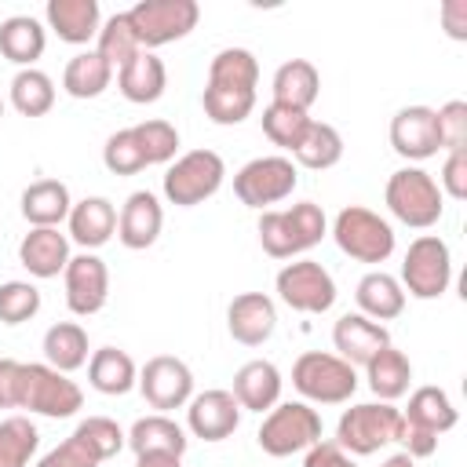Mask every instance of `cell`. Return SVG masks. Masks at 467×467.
Here are the masks:
<instances>
[{
  "mask_svg": "<svg viewBox=\"0 0 467 467\" xmlns=\"http://www.w3.org/2000/svg\"><path fill=\"white\" fill-rule=\"evenodd\" d=\"M438 438H441V434H434V431H427V427H420V423L401 420L394 441H401V452H405V456L423 460V456H434V452H438Z\"/></svg>",
  "mask_w": 467,
  "mask_h": 467,
  "instance_id": "49",
  "label": "cell"
},
{
  "mask_svg": "<svg viewBox=\"0 0 467 467\" xmlns=\"http://www.w3.org/2000/svg\"><path fill=\"white\" fill-rule=\"evenodd\" d=\"M102 164H106L113 175H135V171L146 168L142 150H139L131 128H120V131H113V135L106 139V146H102Z\"/></svg>",
  "mask_w": 467,
  "mask_h": 467,
  "instance_id": "45",
  "label": "cell"
},
{
  "mask_svg": "<svg viewBox=\"0 0 467 467\" xmlns=\"http://www.w3.org/2000/svg\"><path fill=\"white\" fill-rule=\"evenodd\" d=\"M325 234H328V219L314 201H299L292 208H266L259 215V244L270 259L303 255L314 244H321Z\"/></svg>",
  "mask_w": 467,
  "mask_h": 467,
  "instance_id": "1",
  "label": "cell"
},
{
  "mask_svg": "<svg viewBox=\"0 0 467 467\" xmlns=\"http://www.w3.org/2000/svg\"><path fill=\"white\" fill-rule=\"evenodd\" d=\"M292 157H296V164H303L310 171H328L343 161V135L325 120H310V128L303 131Z\"/></svg>",
  "mask_w": 467,
  "mask_h": 467,
  "instance_id": "35",
  "label": "cell"
},
{
  "mask_svg": "<svg viewBox=\"0 0 467 467\" xmlns=\"http://www.w3.org/2000/svg\"><path fill=\"white\" fill-rule=\"evenodd\" d=\"M11 106L22 117H44L55 106V80L44 69H18L11 77Z\"/></svg>",
  "mask_w": 467,
  "mask_h": 467,
  "instance_id": "38",
  "label": "cell"
},
{
  "mask_svg": "<svg viewBox=\"0 0 467 467\" xmlns=\"http://www.w3.org/2000/svg\"><path fill=\"white\" fill-rule=\"evenodd\" d=\"M226 328L241 347H263L277 328V306L266 292H241L226 306Z\"/></svg>",
  "mask_w": 467,
  "mask_h": 467,
  "instance_id": "17",
  "label": "cell"
},
{
  "mask_svg": "<svg viewBox=\"0 0 467 467\" xmlns=\"http://www.w3.org/2000/svg\"><path fill=\"white\" fill-rule=\"evenodd\" d=\"M390 146L405 161H427L441 150L438 113L431 106H401L390 117Z\"/></svg>",
  "mask_w": 467,
  "mask_h": 467,
  "instance_id": "15",
  "label": "cell"
},
{
  "mask_svg": "<svg viewBox=\"0 0 467 467\" xmlns=\"http://www.w3.org/2000/svg\"><path fill=\"white\" fill-rule=\"evenodd\" d=\"M197 18H201L197 0H139L135 7H128V22L142 51L182 40L186 33L197 29Z\"/></svg>",
  "mask_w": 467,
  "mask_h": 467,
  "instance_id": "8",
  "label": "cell"
},
{
  "mask_svg": "<svg viewBox=\"0 0 467 467\" xmlns=\"http://www.w3.org/2000/svg\"><path fill=\"white\" fill-rule=\"evenodd\" d=\"M66 223H69V237L84 252H95L117 234V208H113L109 197H84L69 208Z\"/></svg>",
  "mask_w": 467,
  "mask_h": 467,
  "instance_id": "23",
  "label": "cell"
},
{
  "mask_svg": "<svg viewBox=\"0 0 467 467\" xmlns=\"http://www.w3.org/2000/svg\"><path fill=\"white\" fill-rule=\"evenodd\" d=\"M299 186V171L288 157L270 153V157H252L237 175H234V193L241 204L266 212L270 204H281L292 197Z\"/></svg>",
  "mask_w": 467,
  "mask_h": 467,
  "instance_id": "10",
  "label": "cell"
},
{
  "mask_svg": "<svg viewBox=\"0 0 467 467\" xmlns=\"http://www.w3.org/2000/svg\"><path fill=\"white\" fill-rule=\"evenodd\" d=\"M142 398L150 401V409L157 412H171V409H182L190 398H193V372L182 358L175 354H157L150 358L142 368H139V383Z\"/></svg>",
  "mask_w": 467,
  "mask_h": 467,
  "instance_id": "13",
  "label": "cell"
},
{
  "mask_svg": "<svg viewBox=\"0 0 467 467\" xmlns=\"http://www.w3.org/2000/svg\"><path fill=\"white\" fill-rule=\"evenodd\" d=\"M18 204H22V219L29 226H58L62 219H69L73 197L62 179H36L22 190Z\"/></svg>",
  "mask_w": 467,
  "mask_h": 467,
  "instance_id": "26",
  "label": "cell"
},
{
  "mask_svg": "<svg viewBox=\"0 0 467 467\" xmlns=\"http://www.w3.org/2000/svg\"><path fill=\"white\" fill-rule=\"evenodd\" d=\"M80 405H84V390L66 372L40 365V361H29L22 368V405L18 409H29L47 420H69L80 412Z\"/></svg>",
  "mask_w": 467,
  "mask_h": 467,
  "instance_id": "11",
  "label": "cell"
},
{
  "mask_svg": "<svg viewBox=\"0 0 467 467\" xmlns=\"http://www.w3.org/2000/svg\"><path fill=\"white\" fill-rule=\"evenodd\" d=\"M274 288H277V299L288 310H299V314H325L336 303V281L314 259L285 263L274 277Z\"/></svg>",
  "mask_w": 467,
  "mask_h": 467,
  "instance_id": "12",
  "label": "cell"
},
{
  "mask_svg": "<svg viewBox=\"0 0 467 467\" xmlns=\"http://www.w3.org/2000/svg\"><path fill=\"white\" fill-rule=\"evenodd\" d=\"M47 33L33 15H11L0 22V55L22 69H33V62L44 55Z\"/></svg>",
  "mask_w": 467,
  "mask_h": 467,
  "instance_id": "29",
  "label": "cell"
},
{
  "mask_svg": "<svg viewBox=\"0 0 467 467\" xmlns=\"http://www.w3.org/2000/svg\"><path fill=\"white\" fill-rule=\"evenodd\" d=\"M44 365L58 368V372H77L80 365H88V332L77 321H58L44 332Z\"/></svg>",
  "mask_w": 467,
  "mask_h": 467,
  "instance_id": "33",
  "label": "cell"
},
{
  "mask_svg": "<svg viewBox=\"0 0 467 467\" xmlns=\"http://www.w3.org/2000/svg\"><path fill=\"white\" fill-rule=\"evenodd\" d=\"M73 434H77L99 460H109V456H117V452L128 445V434H124L120 423L109 420V416H88V420L77 423Z\"/></svg>",
  "mask_w": 467,
  "mask_h": 467,
  "instance_id": "43",
  "label": "cell"
},
{
  "mask_svg": "<svg viewBox=\"0 0 467 467\" xmlns=\"http://www.w3.org/2000/svg\"><path fill=\"white\" fill-rule=\"evenodd\" d=\"M117 88L135 106L157 102L164 95V88H168V69H164V62L153 51H139L128 66L117 69Z\"/></svg>",
  "mask_w": 467,
  "mask_h": 467,
  "instance_id": "24",
  "label": "cell"
},
{
  "mask_svg": "<svg viewBox=\"0 0 467 467\" xmlns=\"http://www.w3.org/2000/svg\"><path fill=\"white\" fill-rule=\"evenodd\" d=\"M452 281V255L449 244L438 234H420L405 259H401V277L398 285L405 288V296L412 299H438Z\"/></svg>",
  "mask_w": 467,
  "mask_h": 467,
  "instance_id": "9",
  "label": "cell"
},
{
  "mask_svg": "<svg viewBox=\"0 0 467 467\" xmlns=\"http://www.w3.org/2000/svg\"><path fill=\"white\" fill-rule=\"evenodd\" d=\"M201 106L208 113L212 124H241L244 117H252L255 109V91H226V88H204L201 95Z\"/></svg>",
  "mask_w": 467,
  "mask_h": 467,
  "instance_id": "42",
  "label": "cell"
},
{
  "mask_svg": "<svg viewBox=\"0 0 467 467\" xmlns=\"http://www.w3.org/2000/svg\"><path fill=\"white\" fill-rule=\"evenodd\" d=\"M398 427H401V409H394L390 401L350 405L336 423V445L350 456H372L398 438Z\"/></svg>",
  "mask_w": 467,
  "mask_h": 467,
  "instance_id": "5",
  "label": "cell"
},
{
  "mask_svg": "<svg viewBox=\"0 0 467 467\" xmlns=\"http://www.w3.org/2000/svg\"><path fill=\"white\" fill-rule=\"evenodd\" d=\"M0 120H4V99H0Z\"/></svg>",
  "mask_w": 467,
  "mask_h": 467,
  "instance_id": "55",
  "label": "cell"
},
{
  "mask_svg": "<svg viewBox=\"0 0 467 467\" xmlns=\"http://www.w3.org/2000/svg\"><path fill=\"white\" fill-rule=\"evenodd\" d=\"M241 409L248 412H270L281 401V372L266 358H252L234 372V390Z\"/></svg>",
  "mask_w": 467,
  "mask_h": 467,
  "instance_id": "21",
  "label": "cell"
},
{
  "mask_svg": "<svg viewBox=\"0 0 467 467\" xmlns=\"http://www.w3.org/2000/svg\"><path fill=\"white\" fill-rule=\"evenodd\" d=\"M438 113V139H441V150H467V102L463 99H452L445 102Z\"/></svg>",
  "mask_w": 467,
  "mask_h": 467,
  "instance_id": "46",
  "label": "cell"
},
{
  "mask_svg": "<svg viewBox=\"0 0 467 467\" xmlns=\"http://www.w3.org/2000/svg\"><path fill=\"white\" fill-rule=\"evenodd\" d=\"M223 179H226V161L215 150H190L175 157V164L164 171V197L175 208H193L215 197Z\"/></svg>",
  "mask_w": 467,
  "mask_h": 467,
  "instance_id": "7",
  "label": "cell"
},
{
  "mask_svg": "<svg viewBox=\"0 0 467 467\" xmlns=\"http://www.w3.org/2000/svg\"><path fill=\"white\" fill-rule=\"evenodd\" d=\"M18 263L40 281L58 277L69 263V237L58 226H29V234L18 241Z\"/></svg>",
  "mask_w": 467,
  "mask_h": 467,
  "instance_id": "20",
  "label": "cell"
},
{
  "mask_svg": "<svg viewBox=\"0 0 467 467\" xmlns=\"http://www.w3.org/2000/svg\"><path fill=\"white\" fill-rule=\"evenodd\" d=\"M441 22H445V33L452 40H467V0H445Z\"/></svg>",
  "mask_w": 467,
  "mask_h": 467,
  "instance_id": "52",
  "label": "cell"
},
{
  "mask_svg": "<svg viewBox=\"0 0 467 467\" xmlns=\"http://www.w3.org/2000/svg\"><path fill=\"white\" fill-rule=\"evenodd\" d=\"M99 463H102V460H99L77 434H69L62 445H55L51 452H44L36 467H99Z\"/></svg>",
  "mask_w": 467,
  "mask_h": 467,
  "instance_id": "47",
  "label": "cell"
},
{
  "mask_svg": "<svg viewBox=\"0 0 467 467\" xmlns=\"http://www.w3.org/2000/svg\"><path fill=\"white\" fill-rule=\"evenodd\" d=\"M332 347L339 350V358L347 361V365H368L383 347H390V332L379 325V321H372V317H365V314H343L336 325H332Z\"/></svg>",
  "mask_w": 467,
  "mask_h": 467,
  "instance_id": "19",
  "label": "cell"
},
{
  "mask_svg": "<svg viewBox=\"0 0 467 467\" xmlns=\"http://www.w3.org/2000/svg\"><path fill=\"white\" fill-rule=\"evenodd\" d=\"M365 379L372 387V394L379 401H398L401 394H409L412 383V361L398 350V347H383L368 365H365Z\"/></svg>",
  "mask_w": 467,
  "mask_h": 467,
  "instance_id": "31",
  "label": "cell"
},
{
  "mask_svg": "<svg viewBox=\"0 0 467 467\" xmlns=\"http://www.w3.org/2000/svg\"><path fill=\"white\" fill-rule=\"evenodd\" d=\"M40 431L29 416H7L0 420V467H29L36 456Z\"/></svg>",
  "mask_w": 467,
  "mask_h": 467,
  "instance_id": "39",
  "label": "cell"
},
{
  "mask_svg": "<svg viewBox=\"0 0 467 467\" xmlns=\"http://www.w3.org/2000/svg\"><path fill=\"white\" fill-rule=\"evenodd\" d=\"M40 310V288L29 281H4L0 285V321L4 325H22L36 317Z\"/></svg>",
  "mask_w": 467,
  "mask_h": 467,
  "instance_id": "44",
  "label": "cell"
},
{
  "mask_svg": "<svg viewBox=\"0 0 467 467\" xmlns=\"http://www.w3.org/2000/svg\"><path fill=\"white\" fill-rule=\"evenodd\" d=\"M270 91H274V102H281V106L310 109L321 95V73L310 58H288L277 66Z\"/></svg>",
  "mask_w": 467,
  "mask_h": 467,
  "instance_id": "25",
  "label": "cell"
},
{
  "mask_svg": "<svg viewBox=\"0 0 467 467\" xmlns=\"http://www.w3.org/2000/svg\"><path fill=\"white\" fill-rule=\"evenodd\" d=\"M128 445H131L135 456L139 452H175V456H182L186 445H190V438H186V431L171 416L153 412V416H142V420L131 423Z\"/></svg>",
  "mask_w": 467,
  "mask_h": 467,
  "instance_id": "30",
  "label": "cell"
},
{
  "mask_svg": "<svg viewBox=\"0 0 467 467\" xmlns=\"http://www.w3.org/2000/svg\"><path fill=\"white\" fill-rule=\"evenodd\" d=\"M292 387L317 405H343L354 398L358 390V372L354 365H347L339 354H325V350H306L296 358L292 365Z\"/></svg>",
  "mask_w": 467,
  "mask_h": 467,
  "instance_id": "4",
  "label": "cell"
},
{
  "mask_svg": "<svg viewBox=\"0 0 467 467\" xmlns=\"http://www.w3.org/2000/svg\"><path fill=\"white\" fill-rule=\"evenodd\" d=\"M303 467H358L350 452H343L336 441H314L306 449V460Z\"/></svg>",
  "mask_w": 467,
  "mask_h": 467,
  "instance_id": "51",
  "label": "cell"
},
{
  "mask_svg": "<svg viewBox=\"0 0 467 467\" xmlns=\"http://www.w3.org/2000/svg\"><path fill=\"white\" fill-rule=\"evenodd\" d=\"M186 427L193 438L204 441H226L241 427V405L230 390H204L186 401Z\"/></svg>",
  "mask_w": 467,
  "mask_h": 467,
  "instance_id": "16",
  "label": "cell"
},
{
  "mask_svg": "<svg viewBox=\"0 0 467 467\" xmlns=\"http://www.w3.org/2000/svg\"><path fill=\"white\" fill-rule=\"evenodd\" d=\"M383 201H387L390 215L398 223L412 226V230H431L441 219V208H445V197H441L434 175L423 171V168H398L387 179Z\"/></svg>",
  "mask_w": 467,
  "mask_h": 467,
  "instance_id": "2",
  "label": "cell"
},
{
  "mask_svg": "<svg viewBox=\"0 0 467 467\" xmlns=\"http://www.w3.org/2000/svg\"><path fill=\"white\" fill-rule=\"evenodd\" d=\"M95 51H99V58H102L109 69L128 66V62L142 51L139 40H135V29H131V22H128V11H117V15H109V18L99 26Z\"/></svg>",
  "mask_w": 467,
  "mask_h": 467,
  "instance_id": "37",
  "label": "cell"
},
{
  "mask_svg": "<svg viewBox=\"0 0 467 467\" xmlns=\"http://www.w3.org/2000/svg\"><path fill=\"white\" fill-rule=\"evenodd\" d=\"M401 420L420 423V427H427V431H434V434H445V431L456 427L460 412H456L452 398H449L441 387H416V390L409 394V405H405Z\"/></svg>",
  "mask_w": 467,
  "mask_h": 467,
  "instance_id": "34",
  "label": "cell"
},
{
  "mask_svg": "<svg viewBox=\"0 0 467 467\" xmlns=\"http://www.w3.org/2000/svg\"><path fill=\"white\" fill-rule=\"evenodd\" d=\"M161 226H164V208H161V201H157L150 190L128 193V201H124L120 212H117V237H120V244L131 248V252H142V248L157 244Z\"/></svg>",
  "mask_w": 467,
  "mask_h": 467,
  "instance_id": "18",
  "label": "cell"
},
{
  "mask_svg": "<svg viewBox=\"0 0 467 467\" xmlns=\"http://www.w3.org/2000/svg\"><path fill=\"white\" fill-rule=\"evenodd\" d=\"M22 368H26V361L0 358V409L22 405Z\"/></svg>",
  "mask_w": 467,
  "mask_h": 467,
  "instance_id": "50",
  "label": "cell"
},
{
  "mask_svg": "<svg viewBox=\"0 0 467 467\" xmlns=\"http://www.w3.org/2000/svg\"><path fill=\"white\" fill-rule=\"evenodd\" d=\"M113 80V69L99 58V51H77L62 69V88L73 99H99Z\"/></svg>",
  "mask_w": 467,
  "mask_h": 467,
  "instance_id": "36",
  "label": "cell"
},
{
  "mask_svg": "<svg viewBox=\"0 0 467 467\" xmlns=\"http://www.w3.org/2000/svg\"><path fill=\"white\" fill-rule=\"evenodd\" d=\"M310 113L306 109H292V106H281V102H270L266 109H263V135L274 142V146H281V150H296L299 146V139H303V131L310 128Z\"/></svg>",
  "mask_w": 467,
  "mask_h": 467,
  "instance_id": "40",
  "label": "cell"
},
{
  "mask_svg": "<svg viewBox=\"0 0 467 467\" xmlns=\"http://www.w3.org/2000/svg\"><path fill=\"white\" fill-rule=\"evenodd\" d=\"M135 467H182V456H175V452H139Z\"/></svg>",
  "mask_w": 467,
  "mask_h": 467,
  "instance_id": "53",
  "label": "cell"
},
{
  "mask_svg": "<svg viewBox=\"0 0 467 467\" xmlns=\"http://www.w3.org/2000/svg\"><path fill=\"white\" fill-rule=\"evenodd\" d=\"M354 299H358V314L372 317V321H394L401 310H405V288L398 285L394 274H383V270H368L358 288H354Z\"/></svg>",
  "mask_w": 467,
  "mask_h": 467,
  "instance_id": "27",
  "label": "cell"
},
{
  "mask_svg": "<svg viewBox=\"0 0 467 467\" xmlns=\"http://www.w3.org/2000/svg\"><path fill=\"white\" fill-rule=\"evenodd\" d=\"M332 237L336 248L358 263H387L394 252V226L365 204L339 208L332 219Z\"/></svg>",
  "mask_w": 467,
  "mask_h": 467,
  "instance_id": "3",
  "label": "cell"
},
{
  "mask_svg": "<svg viewBox=\"0 0 467 467\" xmlns=\"http://www.w3.org/2000/svg\"><path fill=\"white\" fill-rule=\"evenodd\" d=\"M259 84V58L248 47H223L215 51L208 66V88H226V91H255Z\"/></svg>",
  "mask_w": 467,
  "mask_h": 467,
  "instance_id": "32",
  "label": "cell"
},
{
  "mask_svg": "<svg viewBox=\"0 0 467 467\" xmlns=\"http://www.w3.org/2000/svg\"><path fill=\"white\" fill-rule=\"evenodd\" d=\"M131 135H135V142H139V150H142L146 168H150V164H168V161H175V153H179V131H175V124H168V120H161V117L135 124Z\"/></svg>",
  "mask_w": 467,
  "mask_h": 467,
  "instance_id": "41",
  "label": "cell"
},
{
  "mask_svg": "<svg viewBox=\"0 0 467 467\" xmlns=\"http://www.w3.org/2000/svg\"><path fill=\"white\" fill-rule=\"evenodd\" d=\"M44 18L47 29H55V36L66 44H88L99 36L102 26L99 0H47Z\"/></svg>",
  "mask_w": 467,
  "mask_h": 467,
  "instance_id": "22",
  "label": "cell"
},
{
  "mask_svg": "<svg viewBox=\"0 0 467 467\" xmlns=\"http://www.w3.org/2000/svg\"><path fill=\"white\" fill-rule=\"evenodd\" d=\"M255 441L266 456H277V460L292 452H306L314 441H321V416L306 401H277L263 416Z\"/></svg>",
  "mask_w": 467,
  "mask_h": 467,
  "instance_id": "6",
  "label": "cell"
},
{
  "mask_svg": "<svg viewBox=\"0 0 467 467\" xmlns=\"http://www.w3.org/2000/svg\"><path fill=\"white\" fill-rule=\"evenodd\" d=\"M62 281H66V306L77 317L99 314L109 299V270L95 252L69 255V263L62 270Z\"/></svg>",
  "mask_w": 467,
  "mask_h": 467,
  "instance_id": "14",
  "label": "cell"
},
{
  "mask_svg": "<svg viewBox=\"0 0 467 467\" xmlns=\"http://www.w3.org/2000/svg\"><path fill=\"white\" fill-rule=\"evenodd\" d=\"M434 182H438L441 197L463 201V197H467V150H452V153H445L441 175H438Z\"/></svg>",
  "mask_w": 467,
  "mask_h": 467,
  "instance_id": "48",
  "label": "cell"
},
{
  "mask_svg": "<svg viewBox=\"0 0 467 467\" xmlns=\"http://www.w3.org/2000/svg\"><path fill=\"white\" fill-rule=\"evenodd\" d=\"M379 467H416V460H412V456H405V452H394V456H387Z\"/></svg>",
  "mask_w": 467,
  "mask_h": 467,
  "instance_id": "54",
  "label": "cell"
},
{
  "mask_svg": "<svg viewBox=\"0 0 467 467\" xmlns=\"http://www.w3.org/2000/svg\"><path fill=\"white\" fill-rule=\"evenodd\" d=\"M88 383L99 394L117 398V394H128L139 383V368H135V361H131L128 350H120V347H99L88 358Z\"/></svg>",
  "mask_w": 467,
  "mask_h": 467,
  "instance_id": "28",
  "label": "cell"
}]
</instances>
